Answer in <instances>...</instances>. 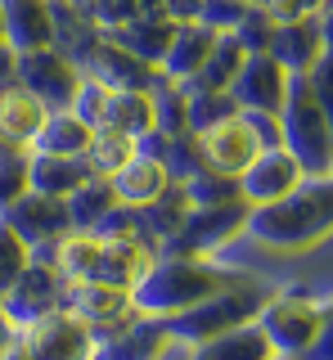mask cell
<instances>
[{
  "mask_svg": "<svg viewBox=\"0 0 333 360\" xmlns=\"http://www.w3.org/2000/svg\"><path fill=\"white\" fill-rule=\"evenodd\" d=\"M243 234L266 252H288V257L311 252L315 243H325L333 234V176L329 172L306 176L284 198L248 207Z\"/></svg>",
  "mask_w": 333,
  "mask_h": 360,
  "instance_id": "obj_1",
  "label": "cell"
},
{
  "mask_svg": "<svg viewBox=\"0 0 333 360\" xmlns=\"http://www.w3.org/2000/svg\"><path fill=\"white\" fill-rule=\"evenodd\" d=\"M239 270H221L212 262H203V257H176V252H162L153 257V266L140 275V284L131 288V302H136L140 315H181L198 307L203 297H212V292L239 284Z\"/></svg>",
  "mask_w": 333,
  "mask_h": 360,
  "instance_id": "obj_2",
  "label": "cell"
},
{
  "mask_svg": "<svg viewBox=\"0 0 333 360\" xmlns=\"http://www.w3.org/2000/svg\"><path fill=\"white\" fill-rule=\"evenodd\" d=\"M280 140L284 149L302 162L306 176H325L333 162V127L325 108L315 104L306 86V72H288L284 99H280Z\"/></svg>",
  "mask_w": 333,
  "mask_h": 360,
  "instance_id": "obj_3",
  "label": "cell"
},
{
  "mask_svg": "<svg viewBox=\"0 0 333 360\" xmlns=\"http://www.w3.org/2000/svg\"><path fill=\"white\" fill-rule=\"evenodd\" d=\"M266 302V288L257 279H239V284L203 297L198 307L181 311V315H166V329H171V342H203L221 329H235V324H248L257 307Z\"/></svg>",
  "mask_w": 333,
  "mask_h": 360,
  "instance_id": "obj_4",
  "label": "cell"
},
{
  "mask_svg": "<svg viewBox=\"0 0 333 360\" xmlns=\"http://www.w3.org/2000/svg\"><path fill=\"white\" fill-rule=\"evenodd\" d=\"M252 320L266 333V342L275 347V356L302 360L320 324V302H311L306 292H266V302L257 307Z\"/></svg>",
  "mask_w": 333,
  "mask_h": 360,
  "instance_id": "obj_5",
  "label": "cell"
},
{
  "mask_svg": "<svg viewBox=\"0 0 333 360\" xmlns=\"http://www.w3.org/2000/svg\"><path fill=\"white\" fill-rule=\"evenodd\" d=\"M243 221H248V202H243V198L212 202V207H190L181 217V225L162 239V252L203 257V252H212V248L230 243L235 234H243Z\"/></svg>",
  "mask_w": 333,
  "mask_h": 360,
  "instance_id": "obj_6",
  "label": "cell"
},
{
  "mask_svg": "<svg viewBox=\"0 0 333 360\" xmlns=\"http://www.w3.org/2000/svg\"><path fill=\"white\" fill-rule=\"evenodd\" d=\"M81 77H86L81 68H77L63 50H54V45H46V50H23V54H14V82L27 86L50 112H54V108H72L77 90H81Z\"/></svg>",
  "mask_w": 333,
  "mask_h": 360,
  "instance_id": "obj_7",
  "label": "cell"
},
{
  "mask_svg": "<svg viewBox=\"0 0 333 360\" xmlns=\"http://www.w3.org/2000/svg\"><path fill=\"white\" fill-rule=\"evenodd\" d=\"M18 342H23V352L32 360H91L99 338L86 329L68 307H59V311L41 315V320L23 324V329H18Z\"/></svg>",
  "mask_w": 333,
  "mask_h": 360,
  "instance_id": "obj_8",
  "label": "cell"
},
{
  "mask_svg": "<svg viewBox=\"0 0 333 360\" xmlns=\"http://www.w3.org/2000/svg\"><path fill=\"white\" fill-rule=\"evenodd\" d=\"M63 307H68L95 338L117 333L122 324H131L140 315L136 302H131V288L104 284V279H72V284L63 288Z\"/></svg>",
  "mask_w": 333,
  "mask_h": 360,
  "instance_id": "obj_9",
  "label": "cell"
},
{
  "mask_svg": "<svg viewBox=\"0 0 333 360\" xmlns=\"http://www.w3.org/2000/svg\"><path fill=\"white\" fill-rule=\"evenodd\" d=\"M63 288H68V279H63L50 262L32 257L23 266V275H18L14 284H9V292L0 297V307H5L9 320H14V329H23V324H32V320H41V315L63 307Z\"/></svg>",
  "mask_w": 333,
  "mask_h": 360,
  "instance_id": "obj_10",
  "label": "cell"
},
{
  "mask_svg": "<svg viewBox=\"0 0 333 360\" xmlns=\"http://www.w3.org/2000/svg\"><path fill=\"white\" fill-rule=\"evenodd\" d=\"M194 144H198L203 167L207 172H221V176H239L243 167L261 153V144H257V135H252L243 112H230V117L212 122V127L194 131Z\"/></svg>",
  "mask_w": 333,
  "mask_h": 360,
  "instance_id": "obj_11",
  "label": "cell"
},
{
  "mask_svg": "<svg viewBox=\"0 0 333 360\" xmlns=\"http://www.w3.org/2000/svg\"><path fill=\"white\" fill-rule=\"evenodd\" d=\"M0 221H5L9 230H14L18 239L32 248V252H37V248H46V243H54L63 230H72L68 202L54 198V194H37V189H23V194L0 212Z\"/></svg>",
  "mask_w": 333,
  "mask_h": 360,
  "instance_id": "obj_12",
  "label": "cell"
},
{
  "mask_svg": "<svg viewBox=\"0 0 333 360\" xmlns=\"http://www.w3.org/2000/svg\"><path fill=\"white\" fill-rule=\"evenodd\" d=\"M235 180H239V198L248 202V207H261V202L284 198L297 180H306V172H302V162L280 144V149H261Z\"/></svg>",
  "mask_w": 333,
  "mask_h": 360,
  "instance_id": "obj_13",
  "label": "cell"
},
{
  "mask_svg": "<svg viewBox=\"0 0 333 360\" xmlns=\"http://www.w3.org/2000/svg\"><path fill=\"white\" fill-rule=\"evenodd\" d=\"M158 248H153L149 234H99V257H95V275L104 284L117 288H136L140 275L153 266Z\"/></svg>",
  "mask_w": 333,
  "mask_h": 360,
  "instance_id": "obj_14",
  "label": "cell"
},
{
  "mask_svg": "<svg viewBox=\"0 0 333 360\" xmlns=\"http://www.w3.org/2000/svg\"><path fill=\"white\" fill-rule=\"evenodd\" d=\"M284 86H288V72L270 54H243L235 82H230V99L239 104V112L257 108V112H280V99H284Z\"/></svg>",
  "mask_w": 333,
  "mask_h": 360,
  "instance_id": "obj_15",
  "label": "cell"
},
{
  "mask_svg": "<svg viewBox=\"0 0 333 360\" xmlns=\"http://www.w3.org/2000/svg\"><path fill=\"white\" fill-rule=\"evenodd\" d=\"M86 77H91V82H99V86H108V90H149L153 86V63H144L140 54H131L126 45H117V41H95L91 45V54H86L81 63Z\"/></svg>",
  "mask_w": 333,
  "mask_h": 360,
  "instance_id": "obj_16",
  "label": "cell"
},
{
  "mask_svg": "<svg viewBox=\"0 0 333 360\" xmlns=\"http://www.w3.org/2000/svg\"><path fill=\"white\" fill-rule=\"evenodd\" d=\"M166 347H171V329L162 315H136L117 333L99 338L91 360H162Z\"/></svg>",
  "mask_w": 333,
  "mask_h": 360,
  "instance_id": "obj_17",
  "label": "cell"
},
{
  "mask_svg": "<svg viewBox=\"0 0 333 360\" xmlns=\"http://www.w3.org/2000/svg\"><path fill=\"white\" fill-rule=\"evenodd\" d=\"M0 22H5V45L14 54L54 45V5L50 0H0Z\"/></svg>",
  "mask_w": 333,
  "mask_h": 360,
  "instance_id": "obj_18",
  "label": "cell"
},
{
  "mask_svg": "<svg viewBox=\"0 0 333 360\" xmlns=\"http://www.w3.org/2000/svg\"><path fill=\"white\" fill-rule=\"evenodd\" d=\"M108 185H113L117 202H126V207H144V202H153L166 185H171V172H166L162 158L136 149L113 176H108Z\"/></svg>",
  "mask_w": 333,
  "mask_h": 360,
  "instance_id": "obj_19",
  "label": "cell"
},
{
  "mask_svg": "<svg viewBox=\"0 0 333 360\" xmlns=\"http://www.w3.org/2000/svg\"><path fill=\"white\" fill-rule=\"evenodd\" d=\"M212 45H216V32H212V27H203V22H194V18H190V22H176L171 45H166L158 72L166 77V82H176V86L194 82L198 68H203V59L212 54Z\"/></svg>",
  "mask_w": 333,
  "mask_h": 360,
  "instance_id": "obj_20",
  "label": "cell"
},
{
  "mask_svg": "<svg viewBox=\"0 0 333 360\" xmlns=\"http://www.w3.org/2000/svg\"><path fill=\"white\" fill-rule=\"evenodd\" d=\"M46 117H50V108L41 104L27 86H18V82L0 86V135H5L9 144L32 149V140H37V131L46 127Z\"/></svg>",
  "mask_w": 333,
  "mask_h": 360,
  "instance_id": "obj_21",
  "label": "cell"
},
{
  "mask_svg": "<svg viewBox=\"0 0 333 360\" xmlns=\"http://www.w3.org/2000/svg\"><path fill=\"white\" fill-rule=\"evenodd\" d=\"M81 180H91V167H86L81 153H27V189L37 194H54V198H68Z\"/></svg>",
  "mask_w": 333,
  "mask_h": 360,
  "instance_id": "obj_22",
  "label": "cell"
},
{
  "mask_svg": "<svg viewBox=\"0 0 333 360\" xmlns=\"http://www.w3.org/2000/svg\"><path fill=\"white\" fill-rule=\"evenodd\" d=\"M320 50H325V41H320V18L275 22L270 45H266V54H270L284 72H306V68L320 59Z\"/></svg>",
  "mask_w": 333,
  "mask_h": 360,
  "instance_id": "obj_23",
  "label": "cell"
},
{
  "mask_svg": "<svg viewBox=\"0 0 333 360\" xmlns=\"http://www.w3.org/2000/svg\"><path fill=\"white\" fill-rule=\"evenodd\" d=\"M275 347L266 342V333L257 329V320L221 329L203 342H190V360H270Z\"/></svg>",
  "mask_w": 333,
  "mask_h": 360,
  "instance_id": "obj_24",
  "label": "cell"
},
{
  "mask_svg": "<svg viewBox=\"0 0 333 360\" xmlns=\"http://www.w3.org/2000/svg\"><path fill=\"white\" fill-rule=\"evenodd\" d=\"M32 257L50 262L68 284H72V279H91L95 275V257H99V234L95 230H63L54 243L37 248Z\"/></svg>",
  "mask_w": 333,
  "mask_h": 360,
  "instance_id": "obj_25",
  "label": "cell"
},
{
  "mask_svg": "<svg viewBox=\"0 0 333 360\" xmlns=\"http://www.w3.org/2000/svg\"><path fill=\"white\" fill-rule=\"evenodd\" d=\"M171 32H176V22L166 18V14H136L131 22H117L113 41L126 45L131 54H140L144 63L158 68L162 54H166V45H171Z\"/></svg>",
  "mask_w": 333,
  "mask_h": 360,
  "instance_id": "obj_26",
  "label": "cell"
},
{
  "mask_svg": "<svg viewBox=\"0 0 333 360\" xmlns=\"http://www.w3.org/2000/svg\"><path fill=\"white\" fill-rule=\"evenodd\" d=\"M99 127H117L126 135L153 131V95L149 90H104V108H99Z\"/></svg>",
  "mask_w": 333,
  "mask_h": 360,
  "instance_id": "obj_27",
  "label": "cell"
},
{
  "mask_svg": "<svg viewBox=\"0 0 333 360\" xmlns=\"http://www.w3.org/2000/svg\"><path fill=\"white\" fill-rule=\"evenodd\" d=\"M86 144H91V122H81L72 108H54L46 117V127L37 131L32 149H41V153H86Z\"/></svg>",
  "mask_w": 333,
  "mask_h": 360,
  "instance_id": "obj_28",
  "label": "cell"
},
{
  "mask_svg": "<svg viewBox=\"0 0 333 360\" xmlns=\"http://www.w3.org/2000/svg\"><path fill=\"white\" fill-rule=\"evenodd\" d=\"M63 202H68L72 230H95V225L117 207V194H113V185H108V176H91V180H81Z\"/></svg>",
  "mask_w": 333,
  "mask_h": 360,
  "instance_id": "obj_29",
  "label": "cell"
},
{
  "mask_svg": "<svg viewBox=\"0 0 333 360\" xmlns=\"http://www.w3.org/2000/svg\"><path fill=\"white\" fill-rule=\"evenodd\" d=\"M136 153V135L117 131V127H91V144H86V167L91 176H113L126 158Z\"/></svg>",
  "mask_w": 333,
  "mask_h": 360,
  "instance_id": "obj_30",
  "label": "cell"
},
{
  "mask_svg": "<svg viewBox=\"0 0 333 360\" xmlns=\"http://www.w3.org/2000/svg\"><path fill=\"white\" fill-rule=\"evenodd\" d=\"M239 63H243V45H239L235 37H230V32H216V45H212V54L203 59V68H198V77H194V82H185V86L226 90L230 82H235Z\"/></svg>",
  "mask_w": 333,
  "mask_h": 360,
  "instance_id": "obj_31",
  "label": "cell"
},
{
  "mask_svg": "<svg viewBox=\"0 0 333 360\" xmlns=\"http://www.w3.org/2000/svg\"><path fill=\"white\" fill-rule=\"evenodd\" d=\"M239 112V104L230 99V90H207V86H185V122L190 131H203L212 122Z\"/></svg>",
  "mask_w": 333,
  "mask_h": 360,
  "instance_id": "obj_32",
  "label": "cell"
},
{
  "mask_svg": "<svg viewBox=\"0 0 333 360\" xmlns=\"http://www.w3.org/2000/svg\"><path fill=\"white\" fill-rule=\"evenodd\" d=\"M181 189H185V198H190V207H212V202H235L239 198V180L221 176V172H207V167H198L194 176H185Z\"/></svg>",
  "mask_w": 333,
  "mask_h": 360,
  "instance_id": "obj_33",
  "label": "cell"
},
{
  "mask_svg": "<svg viewBox=\"0 0 333 360\" xmlns=\"http://www.w3.org/2000/svg\"><path fill=\"white\" fill-rule=\"evenodd\" d=\"M27 262H32V248L18 239V234L9 230L5 221H0V297H5L9 284L23 275V266H27Z\"/></svg>",
  "mask_w": 333,
  "mask_h": 360,
  "instance_id": "obj_34",
  "label": "cell"
},
{
  "mask_svg": "<svg viewBox=\"0 0 333 360\" xmlns=\"http://www.w3.org/2000/svg\"><path fill=\"white\" fill-rule=\"evenodd\" d=\"M248 9H252V0H198L194 22H203L212 32H235Z\"/></svg>",
  "mask_w": 333,
  "mask_h": 360,
  "instance_id": "obj_35",
  "label": "cell"
},
{
  "mask_svg": "<svg viewBox=\"0 0 333 360\" xmlns=\"http://www.w3.org/2000/svg\"><path fill=\"white\" fill-rule=\"evenodd\" d=\"M270 32H275V18L266 14L261 5H252L248 14H243V22H239L235 32H230V37L243 45V54H261L266 45H270Z\"/></svg>",
  "mask_w": 333,
  "mask_h": 360,
  "instance_id": "obj_36",
  "label": "cell"
},
{
  "mask_svg": "<svg viewBox=\"0 0 333 360\" xmlns=\"http://www.w3.org/2000/svg\"><path fill=\"white\" fill-rule=\"evenodd\" d=\"M306 86H311L315 104L325 108V117H329V127H333V54L329 50H320V59L306 68Z\"/></svg>",
  "mask_w": 333,
  "mask_h": 360,
  "instance_id": "obj_37",
  "label": "cell"
},
{
  "mask_svg": "<svg viewBox=\"0 0 333 360\" xmlns=\"http://www.w3.org/2000/svg\"><path fill=\"white\" fill-rule=\"evenodd\" d=\"M32 153V149H27ZM27 153H14V158H0V212L9 207L18 194L27 189Z\"/></svg>",
  "mask_w": 333,
  "mask_h": 360,
  "instance_id": "obj_38",
  "label": "cell"
},
{
  "mask_svg": "<svg viewBox=\"0 0 333 360\" xmlns=\"http://www.w3.org/2000/svg\"><path fill=\"white\" fill-rule=\"evenodd\" d=\"M275 22H302V18H320L329 9V0H257Z\"/></svg>",
  "mask_w": 333,
  "mask_h": 360,
  "instance_id": "obj_39",
  "label": "cell"
},
{
  "mask_svg": "<svg viewBox=\"0 0 333 360\" xmlns=\"http://www.w3.org/2000/svg\"><path fill=\"white\" fill-rule=\"evenodd\" d=\"M302 360H333V302L320 307V324H315V338L302 352Z\"/></svg>",
  "mask_w": 333,
  "mask_h": 360,
  "instance_id": "obj_40",
  "label": "cell"
},
{
  "mask_svg": "<svg viewBox=\"0 0 333 360\" xmlns=\"http://www.w3.org/2000/svg\"><path fill=\"white\" fill-rule=\"evenodd\" d=\"M248 117V127H252V135H257V144L261 149H280V112H257V108H248L243 112Z\"/></svg>",
  "mask_w": 333,
  "mask_h": 360,
  "instance_id": "obj_41",
  "label": "cell"
},
{
  "mask_svg": "<svg viewBox=\"0 0 333 360\" xmlns=\"http://www.w3.org/2000/svg\"><path fill=\"white\" fill-rule=\"evenodd\" d=\"M158 14H166L171 22H190L198 14V0H158Z\"/></svg>",
  "mask_w": 333,
  "mask_h": 360,
  "instance_id": "obj_42",
  "label": "cell"
},
{
  "mask_svg": "<svg viewBox=\"0 0 333 360\" xmlns=\"http://www.w3.org/2000/svg\"><path fill=\"white\" fill-rule=\"evenodd\" d=\"M320 41H325V50L333 54V0H329L325 14H320Z\"/></svg>",
  "mask_w": 333,
  "mask_h": 360,
  "instance_id": "obj_43",
  "label": "cell"
},
{
  "mask_svg": "<svg viewBox=\"0 0 333 360\" xmlns=\"http://www.w3.org/2000/svg\"><path fill=\"white\" fill-rule=\"evenodd\" d=\"M14 338H18V329H14V320L5 315V307H0V352H5V347L14 342Z\"/></svg>",
  "mask_w": 333,
  "mask_h": 360,
  "instance_id": "obj_44",
  "label": "cell"
},
{
  "mask_svg": "<svg viewBox=\"0 0 333 360\" xmlns=\"http://www.w3.org/2000/svg\"><path fill=\"white\" fill-rule=\"evenodd\" d=\"M5 77H14V50L0 41V82H5Z\"/></svg>",
  "mask_w": 333,
  "mask_h": 360,
  "instance_id": "obj_45",
  "label": "cell"
},
{
  "mask_svg": "<svg viewBox=\"0 0 333 360\" xmlns=\"http://www.w3.org/2000/svg\"><path fill=\"white\" fill-rule=\"evenodd\" d=\"M0 360H32V356L23 352V342H18V338H14V342H9L5 352H0Z\"/></svg>",
  "mask_w": 333,
  "mask_h": 360,
  "instance_id": "obj_46",
  "label": "cell"
},
{
  "mask_svg": "<svg viewBox=\"0 0 333 360\" xmlns=\"http://www.w3.org/2000/svg\"><path fill=\"white\" fill-rule=\"evenodd\" d=\"M270 360H293V356H270Z\"/></svg>",
  "mask_w": 333,
  "mask_h": 360,
  "instance_id": "obj_47",
  "label": "cell"
},
{
  "mask_svg": "<svg viewBox=\"0 0 333 360\" xmlns=\"http://www.w3.org/2000/svg\"><path fill=\"white\" fill-rule=\"evenodd\" d=\"M0 41H5V22H0Z\"/></svg>",
  "mask_w": 333,
  "mask_h": 360,
  "instance_id": "obj_48",
  "label": "cell"
},
{
  "mask_svg": "<svg viewBox=\"0 0 333 360\" xmlns=\"http://www.w3.org/2000/svg\"><path fill=\"white\" fill-rule=\"evenodd\" d=\"M329 176H333V162H329Z\"/></svg>",
  "mask_w": 333,
  "mask_h": 360,
  "instance_id": "obj_49",
  "label": "cell"
},
{
  "mask_svg": "<svg viewBox=\"0 0 333 360\" xmlns=\"http://www.w3.org/2000/svg\"><path fill=\"white\" fill-rule=\"evenodd\" d=\"M91 5H95V0H91Z\"/></svg>",
  "mask_w": 333,
  "mask_h": 360,
  "instance_id": "obj_50",
  "label": "cell"
}]
</instances>
